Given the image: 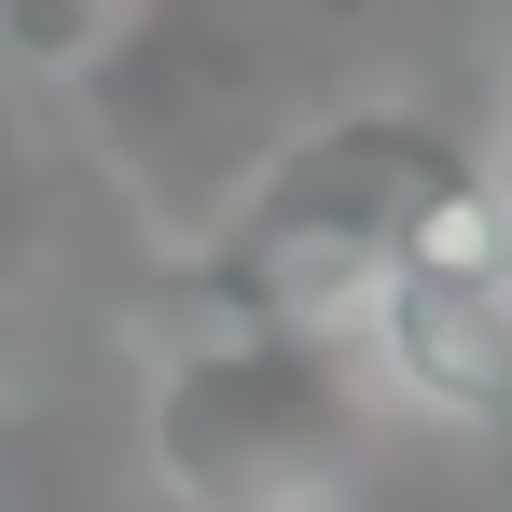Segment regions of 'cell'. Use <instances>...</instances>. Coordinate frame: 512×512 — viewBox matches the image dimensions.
I'll return each instance as SVG.
<instances>
[{
	"instance_id": "1",
	"label": "cell",
	"mask_w": 512,
	"mask_h": 512,
	"mask_svg": "<svg viewBox=\"0 0 512 512\" xmlns=\"http://www.w3.org/2000/svg\"><path fill=\"white\" fill-rule=\"evenodd\" d=\"M360 0H111L84 42V139L125 208L194 250L319 111L360 97Z\"/></svg>"
},
{
	"instance_id": "2",
	"label": "cell",
	"mask_w": 512,
	"mask_h": 512,
	"mask_svg": "<svg viewBox=\"0 0 512 512\" xmlns=\"http://www.w3.org/2000/svg\"><path fill=\"white\" fill-rule=\"evenodd\" d=\"M374 388L333 333L291 319H222L167 291V346L139 374V443L180 512H346L374 471Z\"/></svg>"
},
{
	"instance_id": "3",
	"label": "cell",
	"mask_w": 512,
	"mask_h": 512,
	"mask_svg": "<svg viewBox=\"0 0 512 512\" xmlns=\"http://www.w3.org/2000/svg\"><path fill=\"white\" fill-rule=\"evenodd\" d=\"M346 360L374 388V416L429 429H512V167L499 139H471L402 222V250L374 263Z\"/></svg>"
},
{
	"instance_id": "4",
	"label": "cell",
	"mask_w": 512,
	"mask_h": 512,
	"mask_svg": "<svg viewBox=\"0 0 512 512\" xmlns=\"http://www.w3.org/2000/svg\"><path fill=\"white\" fill-rule=\"evenodd\" d=\"M499 167H512V0H499Z\"/></svg>"
}]
</instances>
